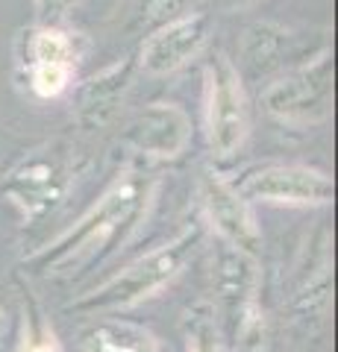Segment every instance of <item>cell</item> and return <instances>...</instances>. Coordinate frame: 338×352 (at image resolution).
Segmentation results:
<instances>
[{
	"mask_svg": "<svg viewBox=\"0 0 338 352\" xmlns=\"http://www.w3.org/2000/svg\"><path fill=\"white\" fill-rule=\"evenodd\" d=\"M80 68V41L59 24H36L24 32L21 71L32 97L56 100L71 88Z\"/></svg>",
	"mask_w": 338,
	"mask_h": 352,
	"instance_id": "52a82bcc",
	"label": "cell"
},
{
	"mask_svg": "<svg viewBox=\"0 0 338 352\" xmlns=\"http://www.w3.org/2000/svg\"><path fill=\"white\" fill-rule=\"evenodd\" d=\"M203 120L206 141L218 159H230L247 141L250 103L242 71L221 50L203 68Z\"/></svg>",
	"mask_w": 338,
	"mask_h": 352,
	"instance_id": "8992f818",
	"label": "cell"
},
{
	"mask_svg": "<svg viewBox=\"0 0 338 352\" xmlns=\"http://www.w3.org/2000/svg\"><path fill=\"white\" fill-rule=\"evenodd\" d=\"M265 112L286 126H321L335 106V62L326 47L297 68L277 76L262 94Z\"/></svg>",
	"mask_w": 338,
	"mask_h": 352,
	"instance_id": "5b68a950",
	"label": "cell"
},
{
	"mask_svg": "<svg viewBox=\"0 0 338 352\" xmlns=\"http://www.w3.org/2000/svg\"><path fill=\"white\" fill-rule=\"evenodd\" d=\"M83 352H165L154 332L121 317H101L80 332Z\"/></svg>",
	"mask_w": 338,
	"mask_h": 352,
	"instance_id": "5bb4252c",
	"label": "cell"
},
{
	"mask_svg": "<svg viewBox=\"0 0 338 352\" xmlns=\"http://www.w3.org/2000/svg\"><path fill=\"white\" fill-rule=\"evenodd\" d=\"M136 71H138V62L133 56H127V59L103 68L101 74H94L92 80L80 88V94H77V120L85 129L103 126L118 115V106L124 103L127 91L133 88Z\"/></svg>",
	"mask_w": 338,
	"mask_h": 352,
	"instance_id": "4fadbf2b",
	"label": "cell"
},
{
	"mask_svg": "<svg viewBox=\"0 0 338 352\" xmlns=\"http://www.w3.org/2000/svg\"><path fill=\"white\" fill-rule=\"evenodd\" d=\"M3 332H6V311L0 308V338H3Z\"/></svg>",
	"mask_w": 338,
	"mask_h": 352,
	"instance_id": "ffe728a7",
	"label": "cell"
},
{
	"mask_svg": "<svg viewBox=\"0 0 338 352\" xmlns=\"http://www.w3.org/2000/svg\"><path fill=\"white\" fill-rule=\"evenodd\" d=\"M15 352H65L56 329H53L47 314L32 300H27L24 305V326H21Z\"/></svg>",
	"mask_w": 338,
	"mask_h": 352,
	"instance_id": "2e32d148",
	"label": "cell"
},
{
	"mask_svg": "<svg viewBox=\"0 0 338 352\" xmlns=\"http://www.w3.org/2000/svg\"><path fill=\"white\" fill-rule=\"evenodd\" d=\"M218 6H224L226 12H238V9H247V6H256L259 0H215Z\"/></svg>",
	"mask_w": 338,
	"mask_h": 352,
	"instance_id": "d6986e66",
	"label": "cell"
},
{
	"mask_svg": "<svg viewBox=\"0 0 338 352\" xmlns=\"http://www.w3.org/2000/svg\"><path fill=\"white\" fill-rule=\"evenodd\" d=\"M77 179V162L68 141H47L30 150L0 182V197L15 208L27 226L47 220L68 200Z\"/></svg>",
	"mask_w": 338,
	"mask_h": 352,
	"instance_id": "3957f363",
	"label": "cell"
},
{
	"mask_svg": "<svg viewBox=\"0 0 338 352\" xmlns=\"http://www.w3.org/2000/svg\"><path fill=\"white\" fill-rule=\"evenodd\" d=\"M182 340L185 352H224L221 323H218V314L209 302L189 308L182 320Z\"/></svg>",
	"mask_w": 338,
	"mask_h": 352,
	"instance_id": "9a60e30c",
	"label": "cell"
},
{
	"mask_svg": "<svg viewBox=\"0 0 338 352\" xmlns=\"http://www.w3.org/2000/svg\"><path fill=\"white\" fill-rule=\"evenodd\" d=\"M74 0H32L36 24H59V18L68 12Z\"/></svg>",
	"mask_w": 338,
	"mask_h": 352,
	"instance_id": "ac0fdd59",
	"label": "cell"
},
{
	"mask_svg": "<svg viewBox=\"0 0 338 352\" xmlns=\"http://www.w3.org/2000/svg\"><path fill=\"white\" fill-rule=\"evenodd\" d=\"M159 179L145 170H127L74 220L65 232L24 261L30 276L74 279L118 252L154 208Z\"/></svg>",
	"mask_w": 338,
	"mask_h": 352,
	"instance_id": "6da1fadb",
	"label": "cell"
},
{
	"mask_svg": "<svg viewBox=\"0 0 338 352\" xmlns=\"http://www.w3.org/2000/svg\"><path fill=\"white\" fill-rule=\"evenodd\" d=\"M209 15L203 12H185L168 24L147 32L138 50V68L150 76H168L173 71L185 68L191 59L200 56V50L209 41Z\"/></svg>",
	"mask_w": 338,
	"mask_h": 352,
	"instance_id": "30bf717a",
	"label": "cell"
},
{
	"mask_svg": "<svg viewBox=\"0 0 338 352\" xmlns=\"http://www.w3.org/2000/svg\"><path fill=\"white\" fill-rule=\"evenodd\" d=\"M203 241V223H189L182 226L177 235L165 244L154 247L145 256H138L121 267L115 276L103 279L97 288L85 291L80 300H74L68 308L80 314H115L127 311L141 302L154 300L159 291H165L168 285L180 279V273L185 270V264L191 261L194 250Z\"/></svg>",
	"mask_w": 338,
	"mask_h": 352,
	"instance_id": "7a4b0ae2",
	"label": "cell"
},
{
	"mask_svg": "<svg viewBox=\"0 0 338 352\" xmlns=\"http://www.w3.org/2000/svg\"><path fill=\"white\" fill-rule=\"evenodd\" d=\"M235 191L247 203L288 206V208H321L335 200L332 176L309 164H268L250 170Z\"/></svg>",
	"mask_w": 338,
	"mask_h": 352,
	"instance_id": "ba28073f",
	"label": "cell"
},
{
	"mask_svg": "<svg viewBox=\"0 0 338 352\" xmlns=\"http://www.w3.org/2000/svg\"><path fill=\"white\" fill-rule=\"evenodd\" d=\"M121 141L147 159H177L191 144V118L177 103H150L127 120Z\"/></svg>",
	"mask_w": 338,
	"mask_h": 352,
	"instance_id": "8fae6325",
	"label": "cell"
},
{
	"mask_svg": "<svg viewBox=\"0 0 338 352\" xmlns=\"http://www.w3.org/2000/svg\"><path fill=\"white\" fill-rule=\"evenodd\" d=\"M189 0H133V24L138 27H162L168 21L185 15Z\"/></svg>",
	"mask_w": 338,
	"mask_h": 352,
	"instance_id": "e0dca14e",
	"label": "cell"
},
{
	"mask_svg": "<svg viewBox=\"0 0 338 352\" xmlns=\"http://www.w3.org/2000/svg\"><path fill=\"white\" fill-rule=\"evenodd\" d=\"M200 206H203L206 223L215 229L221 244L242 250L253 258L259 256L262 229L253 217V208L235 191L233 182H226L215 170H203L200 173Z\"/></svg>",
	"mask_w": 338,
	"mask_h": 352,
	"instance_id": "9c48e42d",
	"label": "cell"
},
{
	"mask_svg": "<svg viewBox=\"0 0 338 352\" xmlns=\"http://www.w3.org/2000/svg\"><path fill=\"white\" fill-rule=\"evenodd\" d=\"M242 65L250 74L268 71H291L309 59V53L300 50V36L282 24L259 21L242 32V47H238Z\"/></svg>",
	"mask_w": 338,
	"mask_h": 352,
	"instance_id": "7c38bea8",
	"label": "cell"
},
{
	"mask_svg": "<svg viewBox=\"0 0 338 352\" xmlns=\"http://www.w3.org/2000/svg\"><path fill=\"white\" fill-rule=\"evenodd\" d=\"M215 314L224 320L226 332L242 349H259L265 340V311L259 302L262 273L259 261L242 250L218 241V256L212 264Z\"/></svg>",
	"mask_w": 338,
	"mask_h": 352,
	"instance_id": "277c9868",
	"label": "cell"
}]
</instances>
